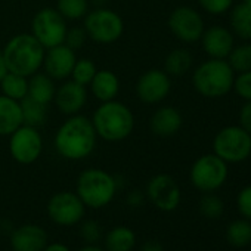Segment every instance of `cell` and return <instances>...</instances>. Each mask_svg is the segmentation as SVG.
I'll return each mask as SVG.
<instances>
[{
	"instance_id": "6da1fadb",
	"label": "cell",
	"mask_w": 251,
	"mask_h": 251,
	"mask_svg": "<svg viewBox=\"0 0 251 251\" xmlns=\"http://www.w3.org/2000/svg\"><path fill=\"white\" fill-rule=\"evenodd\" d=\"M96 145V132L92 120L84 115H73L56 132L55 148L67 160H83L89 157Z\"/></svg>"
},
{
	"instance_id": "7a4b0ae2",
	"label": "cell",
	"mask_w": 251,
	"mask_h": 251,
	"mask_svg": "<svg viewBox=\"0 0 251 251\" xmlns=\"http://www.w3.org/2000/svg\"><path fill=\"white\" fill-rule=\"evenodd\" d=\"M3 58L9 73L31 77L43 65L45 48L33 34L12 37L3 49Z\"/></svg>"
},
{
	"instance_id": "3957f363",
	"label": "cell",
	"mask_w": 251,
	"mask_h": 251,
	"mask_svg": "<svg viewBox=\"0 0 251 251\" xmlns=\"http://www.w3.org/2000/svg\"><path fill=\"white\" fill-rule=\"evenodd\" d=\"M93 127L96 135L109 142H117L127 138L135 127L132 111L121 102L106 100L93 114Z\"/></svg>"
},
{
	"instance_id": "277c9868",
	"label": "cell",
	"mask_w": 251,
	"mask_h": 251,
	"mask_svg": "<svg viewBox=\"0 0 251 251\" xmlns=\"http://www.w3.org/2000/svg\"><path fill=\"white\" fill-rule=\"evenodd\" d=\"M235 73L226 59H213L200 64L192 74V84L195 90L208 99L226 96L233 90Z\"/></svg>"
},
{
	"instance_id": "5b68a950",
	"label": "cell",
	"mask_w": 251,
	"mask_h": 251,
	"mask_svg": "<svg viewBox=\"0 0 251 251\" xmlns=\"http://www.w3.org/2000/svg\"><path fill=\"white\" fill-rule=\"evenodd\" d=\"M117 182L105 170L89 169L80 173L77 179V195L86 207L102 208L108 205L115 195Z\"/></svg>"
},
{
	"instance_id": "8992f818",
	"label": "cell",
	"mask_w": 251,
	"mask_h": 251,
	"mask_svg": "<svg viewBox=\"0 0 251 251\" xmlns=\"http://www.w3.org/2000/svg\"><path fill=\"white\" fill-rule=\"evenodd\" d=\"M213 154L226 161L236 164L251 155V135L241 126H226L213 139Z\"/></svg>"
},
{
	"instance_id": "52a82bcc",
	"label": "cell",
	"mask_w": 251,
	"mask_h": 251,
	"mask_svg": "<svg viewBox=\"0 0 251 251\" xmlns=\"http://www.w3.org/2000/svg\"><path fill=\"white\" fill-rule=\"evenodd\" d=\"M227 163L216 154H205L195 160L191 167V182L201 192H214L227 179Z\"/></svg>"
},
{
	"instance_id": "ba28073f",
	"label": "cell",
	"mask_w": 251,
	"mask_h": 251,
	"mask_svg": "<svg viewBox=\"0 0 251 251\" xmlns=\"http://www.w3.org/2000/svg\"><path fill=\"white\" fill-rule=\"evenodd\" d=\"M33 36L45 49L62 45L67 36V21L65 18L52 8H45L39 11L31 23Z\"/></svg>"
},
{
	"instance_id": "9c48e42d",
	"label": "cell",
	"mask_w": 251,
	"mask_h": 251,
	"mask_svg": "<svg viewBox=\"0 0 251 251\" xmlns=\"http://www.w3.org/2000/svg\"><path fill=\"white\" fill-rule=\"evenodd\" d=\"M124 24L118 14L111 9H96L86 15L84 31L98 43H112L123 34Z\"/></svg>"
},
{
	"instance_id": "30bf717a",
	"label": "cell",
	"mask_w": 251,
	"mask_h": 251,
	"mask_svg": "<svg viewBox=\"0 0 251 251\" xmlns=\"http://www.w3.org/2000/svg\"><path fill=\"white\" fill-rule=\"evenodd\" d=\"M86 205L80 197L70 191L55 194L48 202V214L50 220L59 226H74L84 219Z\"/></svg>"
},
{
	"instance_id": "8fae6325",
	"label": "cell",
	"mask_w": 251,
	"mask_h": 251,
	"mask_svg": "<svg viewBox=\"0 0 251 251\" xmlns=\"http://www.w3.org/2000/svg\"><path fill=\"white\" fill-rule=\"evenodd\" d=\"M43 141L37 127L23 124L11 135L9 151L12 158L20 164H33L42 154Z\"/></svg>"
},
{
	"instance_id": "7c38bea8",
	"label": "cell",
	"mask_w": 251,
	"mask_h": 251,
	"mask_svg": "<svg viewBox=\"0 0 251 251\" xmlns=\"http://www.w3.org/2000/svg\"><path fill=\"white\" fill-rule=\"evenodd\" d=\"M169 28L180 42L195 43L201 39L205 27L198 11L189 6L176 8L169 17Z\"/></svg>"
},
{
	"instance_id": "4fadbf2b",
	"label": "cell",
	"mask_w": 251,
	"mask_h": 251,
	"mask_svg": "<svg viewBox=\"0 0 251 251\" xmlns=\"http://www.w3.org/2000/svg\"><path fill=\"white\" fill-rule=\"evenodd\" d=\"M147 197L161 211H175L180 204V188L169 175L154 176L147 186Z\"/></svg>"
},
{
	"instance_id": "5bb4252c",
	"label": "cell",
	"mask_w": 251,
	"mask_h": 251,
	"mask_svg": "<svg viewBox=\"0 0 251 251\" xmlns=\"http://www.w3.org/2000/svg\"><path fill=\"white\" fill-rule=\"evenodd\" d=\"M170 75L163 70H148L136 83V93L145 103H157L170 93Z\"/></svg>"
},
{
	"instance_id": "9a60e30c",
	"label": "cell",
	"mask_w": 251,
	"mask_h": 251,
	"mask_svg": "<svg viewBox=\"0 0 251 251\" xmlns=\"http://www.w3.org/2000/svg\"><path fill=\"white\" fill-rule=\"evenodd\" d=\"M200 40L204 52L213 59H226L235 46V36L229 28L222 25H213L204 30Z\"/></svg>"
},
{
	"instance_id": "2e32d148",
	"label": "cell",
	"mask_w": 251,
	"mask_h": 251,
	"mask_svg": "<svg viewBox=\"0 0 251 251\" xmlns=\"http://www.w3.org/2000/svg\"><path fill=\"white\" fill-rule=\"evenodd\" d=\"M75 61L77 58H75L74 50L70 49L65 43H62L48 50L43 59V65H45L46 74L50 78L62 80L71 75Z\"/></svg>"
},
{
	"instance_id": "e0dca14e",
	"label": "cell",
	"mask_w": 251,
	"mask_h": 251,
	"mask_svg": "<svg viewBox=\"0 0 251 251\" xmlns=\"http://www.w3.org/2000/svg\"><path fill=\"white\" fill-rule=\"evenodd\" d=\"M48 245V233L45 227L27 223L12 230L11 247L14 251H43Z\"/></svg>"
},
{
	"instance_id": "ac0fdd59",
	"label": "cell",
	"mask_w": 251,
	"mask_h": 251,
	"mask_svg": "<svg viewBox=\"0 0 251 251\" xmlns=\"http://www.w3.org/2000/svg\"><path fill=\"white\" fill-rule=\"evenodd\" d=\"M53 99L61 112L67 115H74L86 103V99H87L86 86H81L73 80L67 81L55 92Z\"/></svg>"
},
{
	"instance_id": "d6986e66",
	"label": "cell",
	"mask_w": 251,
	"mask_h": 251,
	"mask_svg": "<svg viewBox=\"0 0 251 251\" xmlns=\"http://www.w3.org/2000/svg\"><path fill=\"white\" fill-rule=\"evenodd\" d=\"M182 124V114L173 106H163L157 109L150 120L151 132L160 138H170L176 135L180 130Z\"/></svg>"
},
{
	"instance_id": "ffe728a7",
	"label": "cell",
	"mask_w": 251,
	"mask_h": 251,
	"mask_svg": "<svg viewBox=\"0 0 251 251\" xmlns=\"http://www.w3.org/2000/svg\"><path fill=\"white\" fill-rule=\"evenodd\" d=\"M23 126V112L18 100L0 96V136H11Z\"/></svg>"
},
{
	"instance_id": "44dd1931",
	"label": "cell",
	"mask_w": 251,
	"mask_h": 251,
	"mask_svg": "<svg viewBox=\"0 0 251 251\" xmlns=\"http://www.w3.org/2000/svg\"><path fill=\"white\" fill-rule=\"evenodd\" d=\"M229 12V30L232 34L242 42H251V6L241 2L232 6Z\"/></svg>"
},
{
	"instance_id": "7402d4cb",
	"label": "cell",
	"mask_w": 251,
	"mask_h": 251,
	"mask_svg": "<svg viewBox=\"0 0 251 251\" xmlns=\"http://www.w3.org/2000/svg\"><path fill=\"white\" fill-rule=\"evenodd\" d=\"M90 86H92L93 95L102 102L112 100L117 96L118 89H120V83H118L117 75L108 70L96 71L93 80L90 81Z\"/></svg>"
},
{
	"instance_id": "603a6c76",
	"label": "cell",
	"mask_w": 251,
	"mask_h": 251,
	"mask_svg": "<svg viewBox=\"0 0 251 251\" xmlns=\"http://www.w3.org/2000/svg\"><path fill=\"white\" fill-rule=\"evenodd\" d=\"M136 245V235L129 226H115L105 236L106 251H132Z\"/></svg>"
},
{
	"instance_id": "cb8c5ba5",
	"label": "cell",
	"mask_w": 251,
	"mask_h": 251,
	"mask_svg": "<svg viewBox=\"0 0 251 251\" xmlns=\"http://www.w3.org/2000/svg\"><path fill=\"white\" fill-rule=\"evenodd\" d=\"M55 92L56 89L53 84V78H50L48 74L34 73L31 75V80L28 81V96L48 105L55 98Z\"/></svg>"
},
{
	"instance_id": "d4e9b609",
	"label": "cell",
	"mask_w": 251,
	"mask_h": 251,
	"mask_svg": "<svg viewBox=\"0 0 251 251\" xmlns=\"http://www.w3.org/2000/svg\"><path fill=\"white\" fill-rule=\"evenodd\" d=\"M21 112H23V124L31 126V127H39L45 124L48 115V105L42 103L31 96L25 95L21 100Z\"/></svg>"
},
{
	"instance_id": "484cf974",
	"label": "cell",
	"mask_w": 251,
	"mask_h": 251,
	"mask_svg": "<svg viewBox=\"0 0 251 251\" xmlns=\"http://www.w3.org/2000/svg\"><path fill=\"white\" fill-rule=\"evenodd\" d=\"M192 67V55L186 49H173L164 61V71L173 77L185 75Z\"/></svg>"
},
{
	"instance_id": "4316f807",
	"label": "cell",
	"mask_w": 251,
	"mask_h": 251,
	"mask_svg": "<svg viewBox=\"0 0 251 251\" xmlns=\"http://www.w3.org/2000/svg\"><path fill=\"white\" fill-rule=\"evenodd\" d=\"M226 239L232 247H247L251 242V222L242 217L229 223L226 229Z\"/></svg>"
},
{
	"instance_id": "83f0119b",
	"label": "cell",
	"mask_w": 251,
	"mask_h": 251,
	"mask_svg": "<svg viewBox=\"0 0 251 251\" xmlns=\"http://www.w3.org/2000/svg\"><path fill=\"white\" fill-rule=\"evenodd\" d=\"M226 61L235 74L250 71L251 70V42H244L238 46H233Z\"/></svg>"
},
{
	"instance_id": "f1b7e54d",
	"label": "cell",
	"mask_w": 251,
	"mask_h": 251,
	"mask_svg": "<svg viewBox=\"0 0 251 251\" xmlns=\"http://www.w3.org/2000/svg\"><path fill=\"white\" fill-rule=\"evenodd\" d=\"M0 83H2L3 95L11 99L21 100L28 93V81H27V77L24 75L8 73Z\"/></svg>"
},
{
	"instance_id": "f546056e",
	"label": "cell",
	"mask_w": 251,
	"mask_h": 251,
	"mask_svg": "<svg viewBox=\"0 0 251 251\" xmlns=\"http://www.w3.org/2000/svg\"><path fill=\"white\" fill-rule=\"evenodd\" d=\"M200 211L204 217L214 220L223 214L225 204L214 192H204V197L200 200Z\"/></svg>"
},
{
	"instance_id": "4dcf8cb0",
	"label": "cell",
	"mask_w": 251,
	"mask_h": 251,
	"mask_svg": "<svg viewBox=\"0 0 251 251\" xmlns=\"http://www.w3.org/2000/svg\"><path fill=\"white\" fill-rule=\"evenodd\" d=\"M56 11L65 20H80L87 14V0H58Z\"/></svg>"
},
{
	"instance_id": "1f68e13d",
	"label": "cell",
	"mask_w": 251,
	"mask_h": 251,
	"mask_svg": "<svg viewBox=\"0 0 251 251\" xmlns=\"http://www.w3.org/2000/svg\"><path fill=\"white\" fill-rule=\"evenodd\" d=\"M96 65L93 64V61L90 59H77L74 67H73V71H71V75H73V81L81 84V86H86V84H90V81L93 80L95 74H96Z\"/></svg>"
},
{
	"instance_id": "d6a6232c",
	"label": "cell",
	"mask_w": 251,
	"mask_h": 251,
	"mask_svg": "<svg viewBox=\"0 0 251 251\" xmlns=\"http://www.w3.org/2000/svg\"><path fill=\"white\" fill-rule=\"evenodd\" d=\"M102 226L95 219L80 222V236L87 244H96L102 238Z\"/></svg>"
},
{
	"instance_id": "836d02e7",
	"label": "cell",
	"mask_w": 251,
	"mask_h": 251,
	"mask_svg": "<svg viewBox=\"0 0 251 251\" xmlns=\"http://www.w3.org/2000/svg\"><path fill=\"white\" fill-rule=\"evenodd\" d=\"M233 90L242 100H251V70L235 74Z\"/></svg>"
},
{
	"instance_id": "e575fe53",
	"label": "cell",
	"mask_w": 251,
	"mask_h": 251,
	"mask_svg": "<svg viewBox=\"0 0 251 251\" xmlns=\"http://www.w3.org/2000/svg\"><path fill=\"white\" fill-rule=\"evenodd\" d=\"M201 8L211 15H222L230 11L233 0H198Z\"/></svg>"
},
{
	"instance_id": "d590c367",
	"label": "cell",
	"mask_w": 251,
	"mask_h": 251,
	"mask_svg": "<svg viewBox=\"0 0 251 251\" xmlns=\"http://www.w3.org/2000/svg\"><path fill=\"white\" fill-rule=\"evenodd\" d=\"M236 207L244 219L251 220V185L239 191L236 197Z\"/></svg>"
},
{
	"instance_id": "8d00e7d4",
	"label": "cell",
	"mask_w": 251,
	"mask_h": 251,
	"mask_svg": "<svg viewBox=\"0 0 251 251\" xmlns=\"http://www.w3.org/2000/svg\"><path fill=\"white\" fill-rule=\"evenodd\" d=\"M86 37H87V34H86L84 28H73V30L67 31V36H65L64 43H65L70 49L77 50V49H80V48L84 45Z\"/></svg>"
},
{
	"instance_id": "74e56055",
	"label": "cell",
	"mask_w": 251,
	"mask_h": 251,
	"mask_svg": "<svg viewBox=\"0 0 251 251\" xmlns=\"http://www.w3.org/2000/svg\"><path fill=\"white\" fill-rule=\"evenodd\" d=\"M239 126L251 135V100H245V103L239 109Z\"/></svg>"
},
{
	"instance_id": "f35d334b",
	"label": "cell",
	"mask_w": 251,
	"mask_h": 251,
	"mask_svg": "<svg viewBox=\"0 0 251 251\" xmlns=\"http://www.w3.org/2000/svg\"><path fill=\"white\" fill-rule=\"evenodd\" d=\"M144 202V194L141 191H133L127 197V204L132 207H141Z\"/></svg>"
},
{
	"instance_id": "ab89813d",
	"label": "cell",
	"mask_w": 251,
	"mask_h": 251,
	"mask_svg": "<svg viewBox=\"0 0 251 251\" xmlns=\"http://www.w3.org/2000/svg\"><path fill=\"white\" fill-rule=\"evenodd\" d=\"M139 251H164V247L161 245V242H158L155 239H150L141 245Z\"/></svg>"
},
{
	"instance_id": "60d3db41",
	"label": "cell",
	"mask_w": 251,
	"mask_h": 251,
	"mask_svg": "<svg viewBox=\"0 0 251 251\" xmlns=\"http://www.w3.org/2000/svg\"><path fill=\"white\" fill-rule=\"evenodd\" d=\"M43 251H71L65 244H61V242H53V244H48Z\"/></svg>"
},
{
	"instance_id": "b9f144b4",
	"label": "cell",
	"mask_w": 251,
	"mask_h": 251,
	"mask_svg": "<svg viewBox=\"0 0 251 251\" xmlns=\"http://www.w3.org/2000/svg\"><path fill=\"white\" fill-rule=\"evenodd\" d=\"M8 68H6V62H5V58H3V53L0 52V81H2V78L8 74Z\"/></svg>"
},
{
	"instance_id": "7bdbcfd3",
	"label": "cell",
	"mask_w": 251,
	"mask_h": 251,
	"mask_svg": "<svg viewBox=\"0 0 251 251\" xmlns=\"http://www.w3.org/2000/svg\"><path fill=\"white\" fill-rule=\"evenodd\" d=\"M77 251H105V250L100 248V247H98L96 244H86L81 248H78Z\"/></svg>"
},
{
	"instance_id": "ee69618b",
	"label": "cell",
	"mask_w": 251,
	"mask_h": 251,
	"mask_svg": "<svg viewBox=\"0 0 251 251\" xmlns=\"http://www.w3.org/2000/svg\"><path fill=\"white\" fill-rule=\"evenodd\" d=\"M242 3H245V5H248V6H251V0H241Z\"/></svg>"
}]
</instances>
